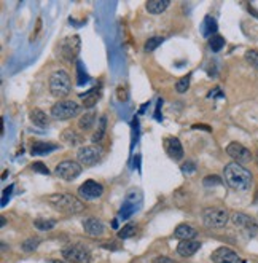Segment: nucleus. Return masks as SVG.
I'll use <instances>...</instances> for the list:
<instances>
[{"label":"nucleus","mask_w":258,"mask_h":263,"mask_svg":"<svg viewBox=\"0 0 258 263\" xmlns=\"http://www.w3.org/2000/svg\"><path fill=\"white\" fill-rule=\"evenodd\" d=\"M223 179L236 192H247L252 187V172L239 163H228L223 169Z\"/></svg>","instance_id":"1"},{"label":"nucleus","mask_w":258,"mask_h":263,"mask_svg":"<svg viewBox=\"0 0 258 263\" xmlns=\"http://www.w3.org/2000/svg\"><path fill=\"white\" fill-rule=\"evenodd\" d=\"M48 203L53 209H56L58 212L62 214H78L85 209V204L80 198H77L75 195H70V193H56V195H50L48 196Z\"/></svg>","instance_id":"2"},{"label":"nucleus","mask_w":258,"mask_h":263,"mask_svg":"<svg viewBox=\"0 0 258 263\" xmlns=\"http://www.w3.org/2000/svg\"><path fill=\"white\" fill-rule=\"evenodd\" d=\"M72 91V81H70V75L66 70H56L51 73L50 77V93L54 98H66L70 95Z\"/></svg>","instance_id":"3"},{"label":"nucleus","mask_w":258,"mask_h":263,"mask_svg":"<svg viewBox=\"0 0 258 263\" xmlns=\"http://www.w3.org/2000/svg\"><path fill=\"white\" fill-rule=\"evenodd\" d=\"M62 258L67 263H89L91 252L86 246H83V244L72 242L62 249Z\"/></svg>","instance_id":"4"},{"label":"nucleus","mask_w":258,"mask_h":263,"mask_svg":"<svg viewBox=\"0 0 258 263\" xmlns=\"http://www.w3.org/2000/svg\"><path fill=\"white\" fill-rule=\"evenodd\" d=\"M229 214L223 208H206L202 211V222L209 228H222L228 223Z\"/></svg>","instance_id":"5"},{"label":"nucleus","mask_w":258,"mask_h":263,"mask_svg":"<svg viewBox=\"0 0 258 263\" xmlns=\"http://www.w3.org/2000/svg\"><path fill=\"white\" fill-rule=\"evenodd\" d=\"M80 104L75 101H59L51 107V115L56 120H69L80 114Z\"/></svg>","instance_id":"6"},{"label":"nucleus","mask_w":258,"mask_h":263,"mask_svg":"<svg viewBox=\"0 0 258 263\" xmlns=\"http://www.w3.org/2000/svg\"><path fill=\"white\" fill-rule=\"evenodd\" d=\"M58 177H61L62 181H75L77 177L81 174V164L78 161H73V159H64L61 161L56 169H54Z\"/></svg>","instance_id":"7"},{"label":"nucleus","mask_w":258,"mask_h":263,"mask_svg":"<svg viewBox=\"0 0 258 263\" xmlns=\"http://www.w3.org/2000/svg\"><path fill=\"white\" fill-rule=\"evenodd\" d=\"M102 158V148L99 145H85L77 152V159L81 166H94Z\"/></svg>","instance_id":"8"},{"label":"nucleus","mask_w":258,"mask_h":263,"mask_svg":"<svg viewBox=\"0 0 258 263\" xmlns=\"http://www.w3.org/2000/svg\"><path fill=\"white\" fill-rule=\"evenodd\" d=\"M80 46H81V40L78 35H72V37H67L66 40H62L61 48H59L62 59L67 62L75 61V58L80 53Z\"/></svg>","instance_id":"9"},{"label":"nucleus","mask_w":258,"mask_h":263,"mask_svg":"<svg viewBox=\"0 0 258 263\" xmlns=\"http://www.w3.org/2000/svg\"><path fill=\"white\" fill-rule=\"evenodd\" d=\"M233 223L236 225V227L241 228L248 238L255 236V234L258 233V223L252 219L248 217L247 214H242V212H234L233 214Z\"/></svg>","instance_id":"10"},{"label":"nucleus","mask_w":258,"mask_h":263,"mask_svg":"<svg viewBox=\"0 0 258 263\" xmlns=\"http://www.w3.org/2000/svg\"><path fill=\"white\" fill-rule=\"evenodd\" d=\"M136 198H141V193L137 192V190H133L131 193H129V195L126 196V200H124V203H123V206H121V209H119L118 219L127 220L137 209H139V203H141L142 200L136 201Z\"/></svg>","instance_id":"11"},{"label":"nucleus","mask_w":258,"mask_h":263,"mask_svg":"<svg viewBox=\"0 0 258 263\" xmlns=\"http://www.w3.org/2000/svg\"><path fill=\"white\" fill-rule=\"evenodd\" d=\"M78 195L81 196L83 200H97L104 195V187L102 184L94 182V181H86L83 185H80L78 189Z\"/></svg>","instance_id":"12"},{"label":"nucleus","mask_w":258,"mask_h":263,"mask_svg":"<svg viewBox=\"0 0 258 263\" xmlns=\"http://www.w3.org/2000/svg\"><path fill=\"white\" fill-rule=\"evenodd\" d=\"M226 153L229 158L234 159V163H239V164H244V163H248L252 159V153L250 150L245 148L244 145L237 144V142H231L228 144L226 147Z\"/></svg>","instance_id":"13"},{"label":"nucleus","mask_w":258,"mask_h":263,"mask_svg":"<svg viewBox=\"0 0 258 263\" xmlns=\"http://www.w3.org/2000/svg\"><path fill=\"white\" fill-rule=\"evenodd\" d=\"M210 258H212V261H214V263H245L233 249L225 247V246L218 247L217 250L212 252Z\"/></svg>","instance_id":"14"},{"label":"nucleus","mask_w":258,"mask_h":263,"mask_svg":"<svg viewBox=\"0 0 258 263\" xmlns=\"http://www.w3.org/2000/svg\"><path fill=\"white\" fill-rule=\"evenodd\" d=\"M164 148H166V153H168L172 159H179L183 158V147L180 144V140L177 137H168L164 140Z\"/></svg>","instance_id":"15"},{"label":"nucleus","mask_w":258,"mask_h":263,"mask_svg":"<svg viewBox=\"0 0 258 263\" xmlns=\"http://www.w3.org/2000/svg\"><path fill=\"white\" fill-rule=\"evenodd\" d=\"M83 230H85V233L89 234V236H100V234H104L105 227L104 223L97 220L96 217H88L83 220Z\"/></svg>","instance_id":"16"},{"label":"nucleus","mask_w":258,"mask_h":263,"mask_svg":"<svg viewBox=\"0 0 258 263\" xmlns=\"http://www.w3.org/2000/svg\"><path fill=\"white\" fill-rule=\"evenodd\" d=\"M201 247V242L196 239H188V241H182L179 242L177 246V253L180 257H191L199 250Z\"/></svg>","instance_id":"17"},{"label":"nucleus","mask_w":258,"mask_h":263,"mask_svg":"<svg viewBox=\"0 0 258 263\" xmlns=\"http://www.w3.org/2000/svg\"><path fill=\"white\" fill-rule=\"evenodd\" d=\"M198 234V231L191 227V225H187V223H182L179 225V227L176 228V231H174V236H176L177 239L180 241H188V239H193Z\"/></svg>","instance_id":"18"},{"label":"nucleus","mask_w":258,"mask_h":263,"mask_svg":"<svg viewBox=\"0 0 258 263\" xmlns=\"http://www.w3.org/2000/svg\"><path fill=\"white\" fill-rule=\"evenodd\" d=\"M80 98H81L83 106H85V107H88V109L94 107L96 102L100 98V84H97V86H94V88H91L89 91H86L85 95H81Z\"/></svg>","instance_id":"19"},{"label":"nucleus","mask_w":258,"mask_h":263,"mask_svg":"<svg viewBox=\"0 0 258 263\" xmlns=\"http://www.w3.org/2000/svg\"><path fill=\"white\" fill-rule=\"evenodd\" d=\"M61 139L66 142L67 145H72V147H75V145H80L83 142V136L80 133H77L75 129H66L64 133L61 134Z\"/></svg>","instance_id":"20"},{"label":"nucleus","mask_w":258,"mask_h":263,"mask_svg":"<svg viewBox=\"0 0 258 263\" xmlns=\"http://www.w3.org/2000/svg\"><path fill=\"white\" fill-rule=\"evenodd\" d=\"M168 7H169V0H150V2H147L145 5L150 15H161Z\"/></svg>","instance_id":"21"},{"label":"nucleus","mask_w":258,"mask_h":263,"mask_svg":"<svg viewBox=\"0 0 258 263\" xmlns=\"http://www.w3.org/2000/svg\"><path fill=\"white\" fill-rule=\"evenodd\" d=\"M58 145L54 144H48V142H34L32 148H31V153L35 156H40V155H48L53 150H56Z\"/></svg>","instance_id":"22"},{"label":"nucleus","mask_w":258,"mask_h":263,"mask_svg":"<svg viewBox=\"0 0 258 263\" xmlns=\"http://www.w3.org/2000/svg\"><path fill=\"white\" fill-rule=\"evenodd\" d=\"M29 118H31V121H32V123H34L37 128H45V126L48 125V117H47V114H45V112L40 110V109H34V110L31 112Z\"/></svg>","instance_id":"23"},{"label":"nucleus","mask_w":258,"mask_h":263,"mask_svg":"<svg viewBox=\"0 0 258 263\" xmlns=\"http://www.w3.org/2000/svg\"><path fill=\"white\" fill-rule=\"evenodd\" d=\"M94 121H96V114L94 112H86L85 115H81L80 120H78V128L83 129V131H88L94 126Z\"/></svg>","instance_id":"24"},{"label":"nucleus","mask_w":258,"mask_h":263,"mask_svg":"<svg viewBox=\"0 0 258 263\" xmlns=\"http://www.w3.org/2000/svg\"><path fill=\"white\" fill-rule=\"evenodd\" d=\"M217 21L214 20V18L210 16H206L204 18V23H202V34H204V37H214L215 32H217Z\"/></svg>","instance_id":"25"},{"label":"nucleus","mask_w":258,"mask_h":263,"mask_svg":"<svg viewBox=\"0 0 258 263\" xmlns=\"http://www.w3.org/2000/svg\"><path fill=\"white\" fill-rule=\"evenodd\" d=\"M105 128H107V117L102 115V117L99 118L97 131H96L94 136H93V142H94V144H97V142H100V140H102V137H104V134H105Z\"/></svg>","instance_id":"26"},{"label":"nucleus","mask_w":258,"mask_h":263,"mask_svg":"<svg viewBox=\"0 0 258 263\" xmlns=\"http://www.w3.org/2000/svg\"><path fill=\"white\" fill-rule=\"evenodd\" d=\"M34 225L37 230L40 231H50L56 227V220H50V219H37L34 220Z\"/></svg>","instance_id":"27"},{"label":"nucleus","mask_w":258,"mask_h":263,"mask_svg":"<svg viewBox=\"0 0 258 263\" xmlns=\"http://www.w3.org/2000/svg\"><path fill=\"white\" fill-rule=\"evenodd\" d=\"M137 231V227H136V223H127L124 225V227L118 231V238L119 239H127V238H133L134 234Z\"/></svg>","instance_id":"28"},{"label":"nucleus","mask_w":258,"mask_h":263,"mask_svg":"<svg viewBox=\"0 0 258 263\" xmlns=\"http://www.w3.org/2000/svg\"><path fill=\"white\" fill-rule=\"evenodd\" d=\"M209 46H210V50L214 51V53H218L225 46V39H223L222 35L210 37V39H209Z\"/></svg>","instance_id":"29"},{"label":"nucleus","mask_w":258,"mask_h":263,"mask_svg":"<svg viewBox=\"0 0 258 263\" xmlns=\"http://www.w3.org/2000/svg\"><path fill=\"white\" fill-rule=\"evenodd\" d=\"M163 43V37H158V35H155V37H152V39H149L145 42V45H144V51H147V53H152V51H155L158 46Z\"/></svg>","instance_id":"30"},{"label":"nucleus","mask_w":258,"mask_h":263,"mask_svg":"<svg viewBox=\"0 0 258 263\" xmlns=\"http://www.w3.org/2000/svg\"><path fill=\"white\" fill-rule=\"evenodd\" d=\"M245 61L252 65V67L258 72V51L255 50H248L245 53Z\"/></svg>","instance_id":"31"},{"label":"nucleus","mask_w":258,"mask_h":263,"mask_svg":"<svg viewBox=\"0 0 258 263\" xmlns=\"http://www.w3.org/2000/svg\"><path fill=\"white\" fill-rule=\"evenodd\" d=\"M39 244H40V241L37 239V238H29V239H26V241L23 242V250H26V252H34L37 247H39Z\"/></svg>","instance_id":"32"},{"label":"nucleus","mask_w":258,"mask_h":263,"mask_svg":"<svg viewBox=\"0 0 258 263\" xmlns=\"http://www.w3.org/2000/svg\"><path fill=\"white\" fill-rule=\"evenodd\" d=\"M188 86H190V77H183L176 83V90H177V93H180V95L182 93H185L188 90Z\"/></svg>","instance_id":"33"},{"label":"nucleus","mask_w":258,"mask_h":263,"mask_svg":"<svg viewBox=\"0 0 258 263\" xmlns=\"http://www.w3.org/2000/svg\"><path fill=\"white\" fill-rule=\"evenodd\" d=\"M222 184V179H220L218 176H207L204 179V185L206 187H210V185H220Z\"/></svg>","instance_id":"34"},{"label":"nucleus","mask_w":258,"mask_h":263,"mask_svg":"<svg viewBox=\"0 0 258 263\" xmlns=\"http://www.w3.org/2000/svg\"><path fill=\"white\" fill-rule=\"evenodd\" d=\"M195 171H196V166H195V163H193V161H187V163L182 164V172L183 174H191Z\"/></svg>","instance_id":"35"},{"label":"nucleus","mask_w":258,"mask_h":263,"mask_svg":"<svg viewBox=\"0 0 258 263\" xmlns=\"http://www.w3.org/2000/svg\"><path fill=\"white\" fill-rule=\"evenodd\" d=\"M32 169H34V171H37V172H42V174H50V171H48V167L47 166H45L43 163H34L32 164Z\"/></svg>","instance_id":"36"},{"label":"nucleus","mask_w":258,"mask_h":263,"mask_svg":"<svg viewBox=\"0 0 258 263\" xmlns=\"http://www.w3.org/2000/svg\"><path fill=\"white\" fill-rule=\"evenodd\" d=\"M13 189H15V187H13V185H10V187H8V189H5V190H4V196H2V206H5V204H7V201L10 200V196H12Z\"/></svg>","instance_id":"37"},{"label":"nucleus","mask_w":258,"mask_h":263,"mask_svg":"<svg viewBox=\"0 0 258 263\" xmlns=\"http://www.w3.org/2000/svg\"><path fill=\"white\" fill-rule=\"evenodd\" d=\"M153 263H176L172 258H169V257H156L155 260H153Z\"/></svg>","instance_id":"38"},{"label":"nucleus","mask_w":258,"mask_h":263,"mask_svg":"<svg viewBox=\"0 0 258 263\" xmlns=\"http://www.w3.org/2000/svg\"><path fill=\"white\" fill-rule=\"evenodd\" d=\"M118 96H119V101H123V99L127 98V96H126V91H124L123 86H119V88H118Z\"/></svg>","instance_id":"39"},{"label":"nucleus","mask_w":258,"mask_h":263,"mask_svg":"<svg viewBox=\"0 0 258 263\" xmlns=\"http://www.w3.org/2000/svg\"><path fill=\"white\" fill-rule=\"evenodd\" d=\"M50 263H64V261H58V260H51Z\"/></svg>","instance_id":"40"},{"label":"nucleus","mask_w":258,"mask_h":263,"mask_svg":"<svg viewBox=\"0 0 258 263\" xmlns=\"http://www.w3.org/2000/svg\"><path fill=\"white\" fill-rule=\"evenodd\" d=\"M255 163H256V166H258V153H256V156H255Z\"/></svg>","instance_id":"41"}]
</instances>
